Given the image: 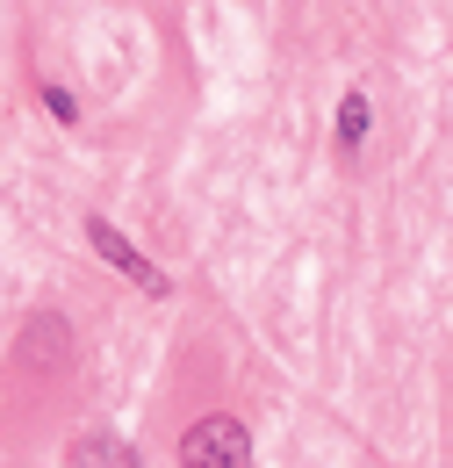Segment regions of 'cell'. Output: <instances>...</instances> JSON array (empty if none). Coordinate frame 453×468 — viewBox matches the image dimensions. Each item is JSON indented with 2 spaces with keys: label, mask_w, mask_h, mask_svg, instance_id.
Listing matches in <instances>:
<instances>
[{
  "label": "cell",
  "mask_w": 453,
  "mask_h": 468,
  "mask_svg": "<svg viewBox=\"0 0 453 468\" xmlns=\"http://www.w3.org/2000/svg\"><path fill=\"white\" fill-rule=\"evenodd\" d=\"M180 468H252V432H245L237 418H224V410H209V418L187 425Z\"/></svg>",
  "instance_id": "obj_1"
},
{
  "label": "cell",
  "mask_w": 453,
  "mask_h": 468,
  "mask_svg": "<svg viewBox=\"0 0 453 468\" xmlns=\"http://www.w3.org/2000/svg\"><path fill=\"white\" fill-rule=\"evenodd\" d=\"M87 238H94V245H101V260H109V267H122V274H130V282H137L144 295H166V289H173L166 274H159V267H152V260H144L130 238L115 231L109 217H87Z\"/></svg>",
  "instance_id": "obj_2"
},
{
  "label": "cell",
  "mask_w": 453,
  "mask_h": 468,
  "mask_svg": "<svg viewBox=\"0 0 453 468\" xmlns=\"http://www.w3.org/2000/svg\"><path fill=\"white\" fill-rule=\"evenodd\" d=\"M65 462H72V468H144V462H137V447H130L122 432H109V425L79 432V440L65 447Z\"/></svg>",
  "instance_id": "obj_3"
},
{
  "label": "cell",
  "mask_w": 453,
  "mask_h": 468,
  "mask_svg": "<svg viewBox=\"0 0 453 468\" xmlns=\"http://www.w3.org/2000/svg\"><path fill=\"white\" fill-rule=\"evenodd\" d=\"M22 360H37V367H58V360H72V332L58 324V317H37L29 332H22Z\"/></svg>",
  "instance_id": "obj_4"
},
{
  "label": "cell",
  "mask_w": 453,
  "mask_h": 468,
  "mask_svg": "<svg viewBox=\"0 0 453 468\" xmlns=\"http://www.w3.org/2000/svg\"><path fill=\"white\" fill-rule=\"evenodd\" d=\"M367 122H374V109H367V94H345L339 101V144L353 152L360 137H367Z\"/></svg>",
  "instance_id": "obj_5"
},
{
  "label": "cell",
  "mask_w": 453,
  "mask_h": 468,
  "mask_svg": "<svg viewBox=\"0 0 453 468\" xmlns=\"http://www.w3.org/2000/svg\"><path fill=\"white\" fill-rule=\"evenodd\" d=\"M44 109H51L58 122H79V101H72L65 87H44Z\"/></svg>",
  "instance_id": "obj_6"
}]
</instances>
